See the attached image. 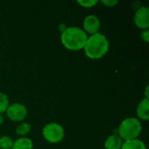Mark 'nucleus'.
Masks as SVG:
<instances>
[{"instance_id": "f257e3e1", "label": "nucleus", "mask_w": 149, "mask_h": 149, "mask_svg": "<svg viewBox=\"0 0 149 149\" xmlns=\"http://www.w3.org/2000/svg\"><path fill=\"white\" fill-rule=\"evenodd\" d=\"M85 54L91 59H99L104 57L109 50V42L102 33L90 35L83 48Z\"/></svg>"}, {"instance_id": "f03ea898", "label": "nucleus", "mask_w": 149, "mask_h": 149, "mask_svg": "<svg viewBox=\"0 0 149 149\" xmlns=\"http://www.w3.org/2000/svg\"><path fill=\"white\" fill-rule=\"evenodd\" d=\"M88 36L83 29L77 26H71L65 28L61 33L62 45L70 51L82 50L86 45Z\"/></svg>"}, {"instance_id": "7ed1b4c3", "label": "nucleus", "mask_w": 149, "mask_h": 149, "mask_svg": "<svg viewBox=\"0 0 149 149\" xmlns=\"http://www.w3.org/2000/svg\"><path fill=\"white\" fill-rule=\"evenodd\" d=\"M142 126L141 120L134 117H129L122 120L118 128V135L123 141L135 140L141 134Z\"/></svg>"}, {"instance_id": "20e7f679", "label": "nucleus", "mask_w": 149, "mask_h": 149, "mask_svg": "<svg viewBox=\"0 0 149 149\" xmlns=\"http://www.w3.org/2000/svg\"><path fill=\"white\" fill-rule=\"evenodd\" d=\"M42 134L45 140H46L48 142L56 144L60 142L64 139L65 130L61 125L52 122L44 127L42 130Z\"/></svg>"}, {"instance_id": "39448f33", "label": "nucleus", "mask_w": 149, "mask_h": 149, "mask_svg": "<svg viewBox=\"0 0 149 149\" xmlns=\"http://www.w3.org/2000/svg\"><path fill=\"white\" fill-rule=\"evenodd\" d=\"M7 117L12 121H23L27 116V108L21 103H13L9 105L5 111Z\"/></svg>"}, {"instance_id": "423d86ee", "label": "nucleus", "mask_w": 149, "mask_h": 149, "mask_svg": "<svg viewBox=\"0 0 149 149\" xmlns=\"http://www.w3.org/2000/svg\"><path fill=\"white\" fill-rule=\"evenodd\" d=\"M134 24L141 30H148L149 27V9L146 6L140 7L134 14Z\"/></svg>"}, {"instance_id": "0eeeda50", "label": "nucleus", "mask_w": 149, "mask_h": 149, "mask_svg": "<svg viewBox=\"0 0 149 149\" xmlns=\"http://www.w3.org/2000/svg\"><path fill=\"white\" fill-rule=\"evenodd\" d=\"M100 28V21L94 15L86 16L83 21V31L86 33H89L91 35L96 34L99 32Z\"/></svg>"}, {"instance_id": "6e6552de", "label": "nucleus", "mask_w": 149, "mask_h": 149, "mask_svg": "<svg viewBox=\"0 0 149 149\" xmlns=\"http://www.w3.org/2000/svg\"><path fill=\"white\" fill-rule=\"evenodd\" d=\"M137 116L140 120H149V100L144 98L140 101L137 106Z\"/></svg>"}, {"instance_id": "1a4fd4ad", "label": "nucleus", "mask_w": 149, "mask_h": 149, "mask_svg": "<svg viewBox=\"0 0 149 149\" xmlns=\"http://www.w3.org/2000/svg\"><path fill=\"white\" fill-rule=\"evenodd\" d=\"M123 141L118 134H112L107 138L104 143L105 149H120Z\"/></svg>"}, {"instance_id": "9d476101", "label": "nucleus", "mask_w": 149, "mask_h": 149, "mask_svg": "<svg viewBox=\"0 0 149 149\" xmlns=\"http://www.w3.org/2000/svg\"><path fill=\"white\" fill-rule=\"evenodd\" d=\"M33 142L31 139L26 137H21L13 141L11 149H32Z\"/></svg>"}, {"instance_id": "9b49d317", "label": "nucleus", "mask_w": 149, "mask_h": 149, "mask_svg": "<svg viewBox=\"0 0 149 149\" xmlns=\"http://www.w3.org/2000/svg\"><path fill=\"white\" fill-rule=\"evenodd\" d=\"M120 149H147V148L144 142H142L141 140L135 139L124 141Z\"/></svg>"}, {"instance_id": "f8f14e48", "label": "nucleus", "mask_w": 149, "mask_h": 149, "mask_svg": "<svg viewBox=\"0 0 149 149\" xmlns=\"http://www.w3.org/2000/svg\"><path fill=\"white\" fill-rule=\"evenodd\" d=\"M31 129V126L29 123L24 122L22 124H20L17 128H16V133L17 135H20L22 137H24L25 135H27L30 131Z\"/></svg>"}, {"instance_id": "ddd939ff", "label": "nucleus", "mask_w": 149, "mask_h": 149, "mask_svg": "<svg viewBox=\"0 0 149 149\" xmlns=\"http://www.w3.org/2000/svg\"><path fill=\"white\" fill-rule=\"evenodd\" d=\"M13 141L10 137L3 135L0 137V149H11Z\"/></svg>"}, {"instance_id": "4468645a", "label": "nucleus", "mask_w": 149, "mask_h": 149, "mask_svg": "<svg viewBox=\"0 0 149 149\" xmlns=\"http://www.w3.org/2000/svg\"><path fill=\"white\" fill-rule=\"evenodd\" d=\"M9 105V99L7 95L0 92V113H4L8 108Z\"/></svg>"}, {"instance_id": "2eb2a0df", "label": "nucleus", "mask_w": 149, "mask_h": 149, "mask_svg": "<svg viewBox=\"0 0 149 149\" xmlns=\"http://www.w3.org/2000/svg\"><path fill=\"white\" fill-rule=\"evenodd\" d=\"M77 3L82 7L92 8V7L95 6L99 3V1H97V0H79V1H77Z\"/></svg>"}, {"instance_id": "dca6fc26", "label": "nucleus", "mask_w": 149, "mask_h": 149, "mask_svg": "<svg viewBox=\"0 0 149 149\" xmlns=\"http://www.w3.org/2000/svg\"><path fill=\"white\" fill-rule=\"evenodd\" d=\"M100 2L107 7H114L119 3L118 0H102Z\"/></svg>"}, {"instance_id": "f3484780", "label": "nucleus", "mask_w": 149, "mask_h": 149, "mask_svg": "<svg viewBox=\"0 0 149 149\" xmlns=\"http://www.w3.org/2000/svg\"><path fill=\"white\" fill-rule=\"evenodd\" d=\"M141 38L146 42L148 43L149 42V31L148 30H143L141 33Z\"/></svg>"}, {"instance_id": "a211bd4d", "label": "nucleus", "mask_w": 149, "mask_h": 149, "mask_svg": "<svg viewBox=\"0 0 149 149\" xmlns=\"http://www.w3.org/2000/svg\"><path fill=\"white\" fill-rule=\"evenodd\" d=\"M148 89H149V87L148 86H147L146 87V90H145V93H146V99H148L149 98V96H148Z\"/></svg>"}, {"instance_id": "6ab92c4d", "label": "nucleus", "mask_w": 149, "mask_h": 149, "mask_svg": "<svg viewBox=\"0 0 149 149\" xmlns=\"http://www.w3.org/2000/svg\"><path fill=\"white\" fill-rule=\"evenodd\" d=\"M3 122V116L2 115V113H0V125H2Z\"/></svg>"}]
</instances>
